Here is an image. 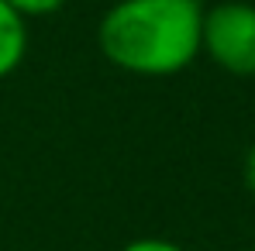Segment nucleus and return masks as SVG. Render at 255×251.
Masks as SVG:
<instances>
[{
	"label": "nucleus",
	"instance_id": "20e7f679",
	"mask_svg": "<svg viewBox=\"0 0 255 251\" xmlns=\"http://www.w3.org/2000/svg\"><path fill=\"white\" fill-rule=\"evenodd\" d=\"M3 3H10L24 21L28 17H45V14H55L59 7H66L69 0H3Z\"/></svg>",
	"mask_w": 255,
	"mask_h": 251
},
{
	"label": "nucleus",
	"instance_id": "f03ea898",
	"mask_svg": "<svg viewBox=\"0 0 255 251\" xmlns=\"http://www.w3.org/2000/svg\"><path fill=\"white\" fill-rule=\"evenodd\" d=\"M200 52L217 69L252 80L255 76V3L224 0L204 7Z\"/></svg>",
	"mask_w": 255,
	"mask_h": 251
},
{
	"label": "nucleus",
	"instance_id": "0eeeda50",
	"mask_svg": "<svg viewBox=\"0 0 255 251\" xmlns=\"http://www.w3.org/2000/svg\"><path fill=\"white\" fill-rule=\"evenodd\" d=\"M252 251H255V245H252Z\"/></svg>",
	"mask_w": 255,
	"mask_h": 251
},
{
	"label": "nucleus",
	"instance_id": "7ed1b4c3",
	"mask_svg": "<svg viewBox=\"0 0 255 251\" xmlns=\"http://www.w3.org/2000/svg\"><path fill=\"white\" fill-rule=\"evenodd\" d=\"M28 55V21L0 0V80L14 76Z\"/></svg>",
	"mask_w": 255,
	"mask_h": 251
},
{
	"label": "nucleus",
	"instance_id": "39448f33",
	"mask_svg": "<svg viewBox=\"0 0 255 251\" xmlns=\"http://www.w3.org/2000/svg\"><path fill=\"white\" fill-rule=\"evenodd\" d=\"M121 251H186V248H179L176 241H166V238H134Z\"/></svg>",
	"mask_w": 255,
	"mask_h": 251
},
{
	"label": "nucleus",
	"instance_id": "423d86ee",
	"mask_svg": "<svg viewBox=\"0 0 255 251\" xmlns=\"http://www.w3.org/2000/svg\"><path fill=\"white\" fill-rule=\"evenodd\" d=\"M242 182H245V189L255 196V145L245 152V159H242Z\"/></svg>",
	"mask_w": 255,
	"mask_h": 251
},
{
	"label": "nucleus",
	"instance_id": "f257e3e1",
	"mask_svg": "<svg viewBox=\"0 0 255 251\" xmlns=\"http://www.w3.org/2000/svg\"><path fill=\"white\" fill-rule=\"evenodd\" d=\"M200 0H118L97 24V45L131 76H176L200 55Z\"/></svg>",
	"mask_w": 255,
	"mask_h": 251
}]
</instances>
